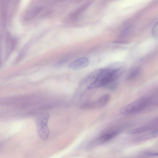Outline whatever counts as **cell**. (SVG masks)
<instances>
[{"label": "cell", "instance_id": "ba28073f", "mask_svg": "<svg viewBox=\"0 0 158 158\" xmlns=\"http://www.w3.org/2000/svg\"><path fill=\"white\" fill-rule=\"evenodd\" d=\"M152 127L153 126H152V125H149L129 130L126 132V133L128 134H138L150 130L152 128Z\"/></svg>", "mask_w": 158, "mask_h": 158}, {"label": "cell", "instance_id": "5b68a950", "mask_svg": "<svg viewBox=\"0 0 158 158\" xmlns=\"http://www.w3.org/2000/svg\"><path fill=\"white\" fill-rule=\"evenodd\" d=\"M89 64V61L86 57L79 58L72 61L68 65L69 69L77 70L85 68Z\"/></svg>", "mask_w": 158, "mask_h": 158}, {"label": "cell", "instance_id": "7a4b0ae2", "mask_svg": "<svg viewBox=\"0 0 158 158\" xmlns=\"http://www.w3.org/2000/svg\"><path fill=\"white\" fill-rule=\"evenodd\" d=\"M153 103L152 100L150 98H142L124 106L121 109L120 112L124 115L135 114L146 110Z\"/></svg>", "mask_w": 158, "mask_h": 158}, {"label": "cell", "instance_id": "6da1fadb", "mask_svg": "<svg viewBox=\"0 0 158 158\" xmlns=\"http://www.w3.org/2000/svg\"><path fill=\"white\" fill-rule=\"evenodd\" d=\"M124 71L123 68L116 65L107 68L100 69L99 73L95 80L88 87L92 89L104 87L108 84L117 81Z\"/></svg>", "mask_w": 158, "mask_h": 158}, {"label": "cell", "instance_id": "8fae6325", "mask_svg": "<svg viewBox=\"0 0 158 158\" xmlns=\"http://www.w3.org/2000/svg\"><path fill=\"white\" fill-rule=\"evenodd\" d=\"M152 33L153 36L155 38H157L158 37V23L157 22L153 27Z\"/></svg>", "mask_w": 158, "mask_h": 158}, {"label": "cell", "instance_id": "30bf717a", "mask_svg": "<svg viewBox=\"0 0 158 158\" xmlns=\"http://www.w3.org/2000/svg\"><path fill=\"white\" fill-rule=\"evenodd\" d=\"M118 82L117 81L110 82L107 84L104 88L108 90H115L117 87Z\"/></svg>", "mask_w": 158, "mask_h": 158}, {"label": "cell", "instance_id": "3957f363", "mask_svg": "<svg viewBox=\"0 0 158 158\" xmlns=\"http://www.w3.org/2000/svg\"><path fill=\"white\" fill-rule=\"evenodd\" d=\"M49 116L48 113H43L40 115L37 120L38 134L40 139L44 141L47 140L49 135V131L48 126Z\"/></svg>", "mask_w": 158, "mask_h": 158}, {"label": "cell", "instance_id": "7c38bea8", "mask_svg": "<svg viewBox=\"0 0 158 158\" xmlns=\"http://www.w3.org/2000/svg\"><path fill=\"white\" fill-rule=\"evenodd\" d=\"M146 155L149 156H158V153H153V152H146Z\"/></svg>", "mask_w": 158, "mask_h": 158}, {"label": "cell", "instance_id": "8992f818", "mask_svg": "<svg viewBox=\"0 0 158 158\" xmlns=\"http://www.w3.org/2000/svg\"><path fill=\"white\" fill-rule=\"evenodd\" d=\"M110 96L108 94L103 95L96 101L90 102V109L101 108L106 106L109 102Z\"/></svg>", "mask_w": 158, "mask_h": 158}, {"label": "cell", "instance_id": "277c9868", "mask_svg": "<svg viewBox=\"0 0 158 158\" xmlns=\"http://www.w3.org/2000/svg\"><path fill=\"white\" fill-rule=\"evenodd\" d=\"M118 133L119 131H116L104 134L92 141L89 144L88 148H91L103 143L112 139Z\"/></svg>", "mask_w": 158, "mask_h": 158}, {"label": "cell", "instance_id": "9c48e42d", "mask_svg": "<svg viewBox=\"0 0 158 158\" xmlns=\"http://www.w3.org/2000/svg\"><path fill=\"white\" fill-rule=\"evenodd\" d=\"M141 73L140 69L139 68L134 69L131 70L127 75L126 80H131L137 77Z\"/></svg>", "mask_w": 158, "mask_h": 158}, {"label": "cell", "instance_id": "52a82bcc", "mask_svg": "<svg viewBox=\"0 0 158 158\" xmlns=\"http://www.w3.org/2000/svg\"><path fill=\"white\" fill-rule=\"evenodd\" d=\"M90 4L89 2H87L80 6L71 14L70 18L72 19L77 18L87 8Z\"/></svg>", "mask_w": 158, "mask_h": 158}]
</instances>
